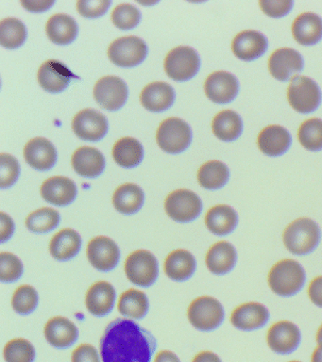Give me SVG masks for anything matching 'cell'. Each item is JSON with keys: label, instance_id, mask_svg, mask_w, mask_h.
<instances>
[{"label": "cell", "instance_id": "cell-1", "mask_svg": "<svg viewBox=\"0 0 322 362\" xmlns=\"http://www.w3.org/2000/svg\"><path fill=\"white\" fill-rule=\"evenodd\" d=\"M103 362H151L156 339L146 328L130 319L110 322L100 339Z\"/></svg>", "mask_w": 322, "mask_h": 362}, {"label": "cell", "instance_id": "cell-6", "mask_svg": "<svg viewBox=\"0 0 322 362\" xmlns=\"http://www.w3.org/2000/svg\"><path fill=\"white\" fill-rule=\"evenodd\" d=\"M124 270L127 279L138 287H151L159 274L158 262L149 251L139 249L130 254L125 260Z\"/></svg>", "mask_w": 322, "mask_h": 362}, {"label": "cell", "instance_id": "cell-3", "mask_svg": "<svg viewBox=\"0 0 322 362\" xmlns=\"http://www.w3.org/2000/svg\"><path fill=\"white\" fill-rule=\"evenodd\" d=\"M268 285L277 296L290 297L304 287L306 274L304 267L294 259H282L271 268Z\"/></svg>", "mask_w": 322, "mask_h": 362}, {"label": "cell", "instance_id": "cell-21", "mask_svg": "<svg viewBox=\"0 0 322 362\" xmlns=\"http://www.w3.org/2000/svg\"><path fill=\"white\" fill-rule=\"evenodd\" d=\"M27 163L38 171L52 169L57 161V151L46 138L38 137L28 141L24 147Z\"/></svg>", "mask_w": 322, "mask_h": 362}, {"label": "cell", "instance_id": "cell-22", "mask_svg": "<svg viewBox=\"0 0 322 362\" xmlns=\"http://www.w3.org/2000/svg\"><path fill=\"white\" fill-rule=\"evenodd\" d=\"M41 195L52 205L64 206L71 204L77 197V186L69 177H53L44 181Z\"/></svg>", "mask_w": 322, "mask_h": 362}, {"label": "cell", "instance_id": "cell-45", "mask_svg": "<svg viewBox=\"0 0 322 362\" xmlns=\"http://www.w3.org/2000/svg\"><path fill=\"white\" fill-rule=\"evenodd\" d=\"M21 166L18 160L7 153L0 154V187L9 189L18 181Z\"/></svg>", "mask_w": 322, "mask_h": 362}, {"label": "cell", "instance_id": "cell-55", "mask_svg": "<svg viewBox=\"0 0 322 362\" xmlns=\"http://www.w3.org/2000/svg\"><path fill=\"white\" fill-rule=\"evenodd\" d=\"M316 341H318V344H321V342H322V325L321 327H319L318 333H316Z\"/></svg>", "mask_w": 322, "mask_h": 362}, {"label": "cell", "instance_id": "cell-25", "mask_svg": "<svg viewBox=\"0 0 322 362\" xmlns=\"http://www.w3.org/2000/svg\"><path fill=\"white\" fill-rule=\"evenodd\" d=\"M292 143L290 133L278 124H271L260 132L257 144L262 153L268 157H279L289 149Z\"/></svg>", "mask_w": 322, "mask_h": 362}, {"label": "cell", "instance_id": "cell-53", "mask_svg": "<svg viewBox=\"0 0 322 362\" xmlns=\"http://www.w3.org/2000/svg\"><path fill=\"white\" fill-rule=\"evenodd\" d=\"M154 362H180V361L171 351L162 350L155 356Z\"/></svg>", "mask_w": 322, "mask_h": 362}, {"label": "cell", "instance_id": "cell-4", "mask_svg": "<svg viewBox=\"0 0 322 362\" xmlns=\"http://www.w3.org/2000/svg\"><path fill=\"white\" fill-rule=\"evenodd\" d=\"M188 318L196 329L210 332L219 328L224 321V308L214 297L200 296L189 305Z\"/></svg>", "mask_w": 322, "mask_h": 362}, {"label": "cell", "instance_id": "cell-49", "mask_svg": "<svg viewBox=\"0 0 322 362\" xmlns=\"http://www.w3.org/2000/svg\"><path fill=\"white\" fill-rule=\"evenodd\" d=\"M15 228L12 218L2 211L0 214V240L2 243L8 242L12 238Z\"/></svg>", "mask_w": 322, "mask_h": 362}, {"label": "cell", "instance_id": "cell-5", "mask_svg": "<svg viewBox=\"0 0 322 362\" xmlns=\"http://www.w3.org/2000/svg\"><path fill=\"white\" fill-rule=\"evenodd\" d=\"M160 148L169 154H178L188 148L192 141L189 124L182 119L171 117L160 124L156 132Z\"/></svg>", "mask_w": 322, "mask_h": 362}, {"label": "cell", "instance_id": "cell-11", "mask_svg": "<svg viewBox=\"0 0 322 362\" xmlns=\"http://www.w3.org/2000/svg\"><path fill=\"white\" fill-rule=\"evenodd\" d=\"M93 95L103 109L115 112L125 105L128 98V88L125 82L117 76H106L98 79Z\"/></svg>", "mask_w": 322, "mask_h": 362}, {"label": "cell", "instance_id": "cell-8", "mask_svg": "<svg viewBox=\"0 0 322 362\" xmlns=\"http://www.w3.org/2000/svg\"><path fill=\"white\" fill-rule=\"evenodd\" d=\"M166 214L179 223L196 220L202 211V202L199 195L186 189H179L168 194L165 201Z\"/></svg>", "mask_w": 322, "mask_h": 362}, {"label": "cell", "instance_id": "cell-35", "mask_svg": "<svg viewBox=\"0 0 322 362\" xmlns=\"http://www.w3.org/2000/svg\"><path fill=\"white\" fill-rule=\"evenodd\" d=\"M113 157L118 165L124 168H134L143 160L142 144L134 138H121L113 147Z\"/></svg>", "mask_w": 322, "mask_h": 362}, {"label": "cell", "instance_id": "cell-29", "mask_svg": "<svg viewBox=\"0 0 322 362\" xmlns=\"http://www.w3.org/2000/svg\"><path fill=\"white\" fill-rule=\"evenodd\" d=\"M81 248V238L72 228H64L58 231L50 240V255L59 262H67L74 259Z\"/></svg>", "mask_w": 322, "mask_h": 362}, {"label": "cell", "instance_id": "cell-7", "mask_svg": "<svg viewBox=\"0 0 322 362\" xmlns=\"http://www.w3.org/2000/svg\"><path fill=\"white\" fill-rule=\"evenodd\" d=\"M287 99L294 110L305 115L318 109L321 102V90L313 79L295 76L288 86Z\"/></svg>", "mask_w": 322, "mask_h": 362}, {"label": "cell", "instance_id": "cell-47", "mask_svg": "<svg viewBox=\"0 0 322 362\" xmlns=\"http://www.w3.org/2000/svg\"><path fill=\"white\" fill-rule=\"evenodd\" d=\"M290 0H262L259 2L263 13L272 18H281L287 16L293 8Z\"/></svg>", "mask_w": 322, "mask_h": 362}, {"label": "cell", "instance_id": "cell-37", "mask_svg": "<svg viewBox=\"0 0 322 362\" xmlns=\"http://www.w3.org/2000/svg\"><path fill=\"white\" fill-rule=\"evenodd\" d=\"M230 171L224 163L219 160L207 161L197 172V181L206 189H219L227 184Z\"/></svg>", "mask_w": 322, "mask_h": 362}, {"label": "cell", "instance_id": "cell-17", "mask_svg": "<svg viewBox=\"0 0 322 362\" xmlns=\"http://www.w3.org/2000/svg\"><path fill=\"white\" fill-rule=\"evenodd\" d=\"M74 74L63 62L49 59L39 68L38 79L40 86L50 93H61L66 90Z\"/></svg>", "mask_w": 322, "mask_h": 362}, {"label": "cell", "instance_id": "cell-13", "mask_svg": "<svg viewBox=\"0 0 322 362\" xmlns=\"http://www.w3.org/2000/svg\"><path fill=\"white\" fill-rule=\"evenodd\" d=\"M301 341V330L289 321L271 325L267 334L268 347L279 355H289L298 349Z\"/></svg>", "mask_w": 322, "mask_h": 362}, {"label": "cell", "instance_id": "cell-50", "mask_svg": "<svg viewBox=\"0 0 322 362\" xmlns=\"http://www.w3.org/2000/svg\"><path fill=\"white\" fill-rule=\"evenodd\" d=\"M308 296L314 305L322 308V276L316 277L310 283Z\"/></svg>", "mask_w": 322, "mask_h": 362}, {"label": "cell", "instance_id": "cell-16", "mask_svg": "<svg viewBox=\"0 0 322 362\" xmlns=\"http://www.w3.org/2000/svg\"><path fill=\"white\" fill-rule=\"evenodd\" d=\"M304 58L293 48H279L268 59L270 75L280 81H287L304 69Z\"/></svg>", "mask_w": 322, "mask_h": 362}, {"label": "cell", "instance_id": "cell-43", "mask_svg": "<svg viewBox=\"0 0 322 362\" xmlns=\"http://www.w3.org/2000/svg\"><path fill=\"white\" fill-rule=\"evenodd\" d=\"M141 13L134 5L123 3L112 11V21L121 30H132L139 24Z\"/></svg>", "mask_w": 322, "mask_h": 362}, {"label": "cell", "instance_id": "cell-32", "mask_svg": "<svg viewBox=\"0 0 322 362\" xmlns=\"http://www.w3.org/2000/svg\"><path fill=\"white\" fill-rule=\"evenodd\" d=\"M46 33L50 41L56 45L71 44L77 38V22L67 14H54L47 23Z\"/></svg>", "mask_w": 322, "mask_h": 362}, {"label": "cell", "instance_id": "cell-48", "mask_svg": "<svg viewBox=\"0 0 322 362\" xmlns=\"http://www.w3.org/2000/svg\"><path fill=\"white\" fill-rule=\"evenodd\" d=\"M72 362H100L97 349L93 345L84 344L79 345L73 351Z\"/></svg>", "mask_w": 322, "mask_h": 362}, {"label": "cell", "instance_id": "cell-2", "mask_svg": "<svg viewBox=\"0 0 322 362\" xmlns=\"http://www.w3.org/2000/svg\"><path fill=\"white\" fill-rule=\"evenodd\" d=\"M321 239V228L309 218L293 221L284 229L282 240L285 247L296 256H306L315 251Z\"/></svg>", "mask_w": 322, "mask_h": 362}, {"label": "cell", "instance_id": "cell-52", "mask_svg": "<svg viewBox=\"0 0 322 362\" xmlns=\"http://www.w3.org/2000/svg\"><path fill=\"white\" fill-rule=\"evenodd\" d=\"M192 362H222L219 356L211 351H202L195 356Z\"/></svg>", "mask_w": 322, "mask_h": 362}, {"label": "cell", "instance_id": "cell-30", "mask_svg": "<svg viewBox=\"0 0 322 362\" xmlns=\"http://www.w3.org/2000/svg\"><path fill=\"white\" fill-rule=\"evenodd\" d=\"M197 262L193 255L185 249H177L168 254L165 260V273L174 281H185L193 276Z\"/></svg>", "mask_w": 322, "mask_h": 362}, {"label": "cell", "instance_id": "cell-31", "mask_svg": "<svg viewBox=\"0 0 322 362\" xmlns=\"http://www.w3.org/2000/svg\"><path fill=\"white\" fill-rule=\"evenodd\" d=\"M205 225L209 231L217 236H227L236 230L238 215L227 205L214 206L205 215Z\"/></svg>", "mask_w": 322, "mask_h": 362}, {"label": "cell", "instance_id": "cell-42", "mask_svg": "<svg viewBox=\"0 0 322 362\" xmlns=\"http://www.w3.org/2000/svg\"><path fill=\"white\" fill-rule=\"evenodd\" d=\"M4 356L6 362H33L36 353L35 347L29 341L18 338L7 342Z\"/></svg>", "mask_w": 322, "mask_h": 362}, {"label": "cell", "instance_id": "cell-26", "mask_svg": "<svg viewBox=\"0 0 322 362\" xmlns=\"http://www.w3.org/2000/svg\"><path fill=\"white\" fill-rule=\"evenodd\" d=\"M175 93L171 85L163 81L151 82L146 85L140 95V101L146 110L162 112L174 103Z\"/></svg>", "mask_w": 322, "mask_h": 362}, {"label": "cell", "instance_id": "cell-56", "mask_svg": "<svg viewBox=\"0 0 322 362\" xmlns=\"http://www.w3.org/2000/svg\"><path fill=\"white\" fill-rule=\"evenodd\" d=\"M289 362H301V361H289Z\"/></svg>", "mask_w": 322, "mask_h": 362}, {"label": "cell", "instance_id": "cell-10", "mask_svg": "<svg viewBox=\"0 0 322 362\" xmlns=\"http://www.w3.org/2000/svg\"><path fill=\"white\" fill-rule=\"evenodd\" d=\"M110 61L117 66L131 68L137 66L148 55V47L142 39L137 36L121 37L115 40L108 48Z\"/></svg>", "mask_w": 322, "mask_h": 362}, {"label": "cell", "instance_id": "cell-36", "mask_svg": "<svg viewBox=\"0 0 322 362\" xmlns=\"http://www.w3.org/2000/svg\"><path fill=\"white\" fill-rule=\"evenodd\" d=\"M117 310L121 315L140 320L149 311V299L146 293L137 288H130L121 294L117 303Z\"/></svg>", "mask_w": 322, "mask_h": 362}, {"label": "cell", "instance_id": "cell-51", "mask_svg": "<svg viewBox=\"0 0 322 362\" xmlns=\"http://www.w3.org/2000/svg\"><path fill=\"white\" fill-rule=\"evenodd\" d=\"M54 4L53 0H43V1H21V5L23 6L26 10L33 11V13H40L49 10L52 6Z\"/></svg>", "mask_w": 322, "mask_h": 362}, {"label": "cell", "instance_id": "cell-18", "mask_svg": "<svg viewBox=\"0 0 322 362\" xmlns=\"http://www.w3.org/2000/svg\"><path fill=\"white\" fill-rule=\"evenodd\" d=\"M270 311L264 305L248 302L240 305L231 315V325L242 331H254L264 327L270 321Z\"/></svg>", "mask_w": 322, "mask_h": 362}, {"label": "cell", "instance_id": "cell-28", "mask_svg": "<svg viewBox=\"0 0 322 362\" xmlns=\"http://www.w3.org/2000/svg\"><path fill=\"white\" fill-rule=\"evenodd\" d=\"M292 35L299 45L310 47L322 39V19L318 14L304 13L294 20Z\"/></svg>", "mask_w": 322, "mask_h": 362}, {"label": "cell", "instance_id": "cell-24", "mask_svg": "<svg viewBox=\"0 0 322 362\" xmlns=\"http://www.w3.org/2000/svg\"><path fill=\"white\" fill-rule=\"evenodd\" d=\"M205 262L212 274L223 276L230 273L236 267L237 252L231 243L220 240L209 249Z\"/></svg>", "mask_w": 322, "mask_h": 362}, {"label": "cell", "instance_id": "cell-34", "mask_svg": "<svg viewBox=\"0 0 322 362\" xmlns=\"http://www.w3.org/2000/svg\"><path fill=\"white\" fill-rule=\"evenodd\" d=\"M212 129L219 140L234 141L242 134L243 121L238 113L234 110H222L214 116L212 122Z\"/></svg>", "mask_w": 322, "mask_h": 362}, {"label": "cell", "instance_id": "cell-46", "mask_svg": "<svg viewBox=\"0 0 322 362\" xmlns=\"http://www.w3.org/2000/svg\"><path fill=\"white\" fill-rule=\"evenodd\" d=\"M110 5L109 0H80L77 2V10L81 16L97 18L106 13Z\"/></svg>", "mask_w": 322, "mask_h": 362}, {"label": "cell", "instance_id": "cell-38", "mask_svg": "<svg viewBox=\"0 0 322 362\" xmlns=\"http://www.w3.org/2000/svg\"><path fill=\"white\" fill-rule=\"evenodd\" d=\"M26 27L21 20L6 18L0 22V44L8 49H16L26 41Z\"/></svg>", "mask_w": 322, "mask_h": 362}, {"label": "cell", "instance_id": "cell-20", "mask_svg": "<svg viewBox=\"0 0 322 362\" xmlns=\"http://www.w3.org/2000/svg\"><path fill=\"white\" fill-rule=\"evenodd\" d=\"M47 342L57 349L72 346L79 338V330L74 322L63 316L50 319L44 327Z\"/></svg>", "mask_w": 322, "mask_h": 362}, {"label": "cell", "instance_id": "cell-27", "mask_svg": "<svg viewBox=\"0 0 322 362\" xmlns=\"http://www.w3.org/2000/svg\"><path fill=\"white\" fill-rule=\"evenodd\" d=\"M71 163L76 173L87 178L98 177L105 168L103 153L94 147L83 146L76 150Z\"/></svg>", "mask_w": 322, "mask_h": 362}, {"label": "cell", "instance_id": "cell-12", "mask_svg": "<svg viewBox=\"0 0 322 362\" xmlns=\"http://www.w3.org/2000/svg\"><path fill=\"white\" fill-rule=\"evenodd\" d=\"M86 255L90 264L100 272L112 271L120 259V247L106 236L93 238L87 245Z\"/></svg>", "mask_w": 322, "mask_h": 362}, {"label": "cell", "instance_id": "cell-54", "mask_svg": "<svg viewBox=\"0 0 322 362\" xmlns=\"http://www.w3.org/2000/svg\"><path fill=\"white\" fill-rule=\"evenodd\" d=\"M311 362H322V342L318 344L316 349L314 350L312 356H311Z\"/></svg>", "mask_w": 322, "mask_h": 362}, {"label": "cell", "instance_id": "cell-33", "mask_svg": "<svg viewBox=\"0 0 322 362\" xmlns=\"http://www.w3.org/2000/svg\"><path fill=\"white\" fill-rule=\"evenodd\" d=\"M145 194L143 189L134 183H125L118 187L113 194V205L120 214H137L142 208Z\"/></svg>", "mask_w": 322, "mask_h": 362}, {"label": "cell", "instance_id": "cell-44", "mask_svg": "<svg viewBox=\"0 0 322 362\" xmlns=\"http://www.w3.org/2000/svg\"><path fill=\"white\" fill-rule=\"evenodd\" d=\"M23 264L16 255L9 252L0 253V279L4 283L16 281L23 274Z\"/></svg>", "mask_w": 322, "mask_h": 362}, {"label": "cell", "instance_id": "cell-40", "mask_svg": "<svg viewBox=\"0 0 322 362\" xmlns=\"http://www.w3.org/2000/svg\"><path fill=\"white\" fill-rule=\"evenodd\" d=\"M298 139L301 146L309 151L322 150V120L311 118L304 121L299 127Z\"/></svg>", "mask_w": 322, "mask_h": 362}, {"label": "cell", "instance_id": "cell-41", "mask_svg": "<svg viewBox=\"0 0 322 362\" xmlns=\"http://www.w3.org/2000/svg\"><path fill=\"white\" fill-rule=\"evenodd\" d=\"M38 293L30 285H21L13 293L12 307L21 315H29L38 305Z\"/></svg>", "mask_w": 322, "mask_h": 362}, {"label": "cell", "instance_id": "cell-14", "mask_svg": "<svg viewBox=\"0 0 322 362\" xmlns=\"http://www.w3.org/2000/svg\"><path fill=\"white\" fill-rule=\"evenodd\" d=\"M72 129L76 136L81 140L98 141L108 132V121L98 110L86 109L74 116Z\"/></svg>", "mask_w": 322, "mask_h": 362}, {"label": "cell", "instance_id": "cell-9", "mask_svg": "<svg viewBox=\"0 0 322 362\" xmlns=\"http://www.w3.org/2000/svg\"><path fill=\"white\" fill-rule=\"evenodd\" d=\"M200 59L193 48L178 47L166 55L165 71L175 81H186L193 78L199 72Z\"/></svg>", "mask_w": 322, "mask_h": 362}, {"label": "cell", "instance_id": "cell-39", "mask_svg": "<svg viewBox=\"0 0 322 362\" xmlns=\"http://www.w3.org/2000/svg\"><path fill=\"white\" fill-rule=\"evenodd\" d=\"M60 221V214L56 209L41 208L27 217L26 226L33 233L43 234L57 228Z\"/></svg>", "mask_w": 322, "mask_h": 362}, {"label": "cell", "instance_id": "cell-15", "mask_svg": "<svg viewBox=\"0 0 322 362\" xmlns=\"http://www.w3.org/2000/svg\"><path fill=\"white\" fill-rule=\"evenodd\" d=\"M205 92L214 103L228 104L238 95L239 82L233 74L217 71L206 78Z\"/></svg>", "mask_w": 322, "mask_h": 362}, {"label": "cell", "instance_id": "cell-19", "mask_svg": "<svg viewBox=\"0 0 322 362\" xmlns=\"http://www.w3.org/2000/svg\"><path fill=\"white\" fill-rule=\"evenodd\" d=\"M268 47L267 38L256 30H244L237 34L231 50L237 58L242 61L251 62L264 55Z\"/></svg>", "mask_w": 322, "mask_h": 362}, {"label": "cell", "instance_id": "cell-23", "mask_svg": "<svg viewBox=\"0 0 322 362\" xmlns=\"http://www.w3.org/2000/svg\"><path fill=\"white\" fill-rule=\"evenodd\" d=\"M115 297L114 286L107 281L95 282L86 293L87 310L94 316H105L114 308Z\"/></svg>", "mask_w": 322, "mask_h": 362}]
</instances>
